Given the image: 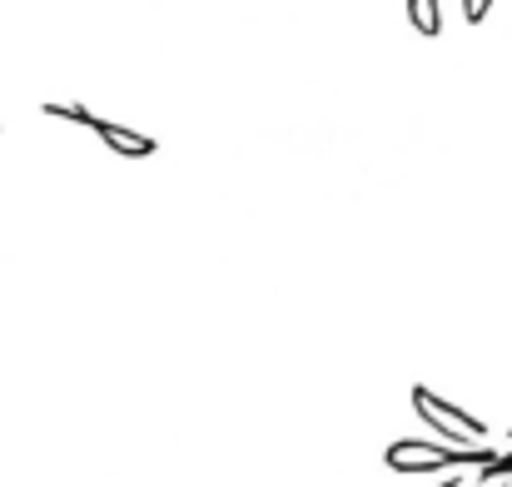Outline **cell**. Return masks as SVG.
I'll return each instance as SVG.
<instances>
[{
  "label": "cell",
  "mask_w": 512,
  "mask_h": 487,
  "mask_svg": "<svg viewBox=\"0 0 512 487\" xmlns=\"http://www.w3.org/2000/svg\"><path fill=\"white\" fill-rule=\"evenodd\" d=\"M45 115H55V120H70V125H85V130H95L115 155H125V160H150V155H160V145L150 140V135H140V130H125V125H115V120H105V115H90L85 105H45Z\"/></svg>",
  "instance_id": "3957f363"
},
{
  "label": "cell",
  "mask_w": 512,
  "mask_h": 487,
  "mask_svg": "<svg viewBox=\"0 0 512 487\" xmlns=\"http://www.w3.org/2000/svg\"><path fill=\"white\" fill-rule=\"evenodd\" d=\"M488 10H493V0H463V20H468V25H483Z\"/></svg>",
  "instance_id": "8992f818"
},
{
  "label": "cell",
  "mask_w": 512,
  "mask_h": 487,
  "mask_svg": "<svg viewBox=\"0 0 512 487\" xmlns=\"http://www.w3.org/2000/svg\"><path fill=\"white\" fill-rule=\"evenodd\" d=\"M498 478H512V453H503V458H493L483 473H478V483H498Z\"/></svg>",
  "instance_id": "5b68a950"
},
{
  "label": "cell",
  "mask_w": 512,
  "mask_h": 487,
  "mask_svg": "<svg viewBox=\"0 0 512 487\" xmlns=\"http://www.w3.org/2000/svg\"><path fill=\"white\" fill-rule=\"evenodd\" d=\"M413 413L433 428V433H443V443H458V448H473V443H483L488 438V428L473 418V413H463V408H453V403H443L433 388H413Z\"/></svg>",
  "instance_id": "7a4b0ae2"
},
{
  "label": "cell",
  "mask_w": 512,
  "mask_h": 487,
  "mask_svg": "<svg viewBox=\"0 0 512 487\" xmlns=\"http://www.w3.org/2000/svg\"><path fill=\"white\" fill-rule=\"evenodd\" d=\"M403 15H408V25H413L418 35H428V40L443 35V10H438V0H403Z\"/></svg>",
  "instance_id": "277c9868"
},
{
  "label": "cell",
  "mask_w": 512,
  "mask_h": 487,
  "mask_svg": "<svg viewBox=\"0 0 512 487\" xmlns=\"http://www.w3.org/2000/svg\"><path fill=\"white\" fill-rule=\"evenodd\" d=\"M443 487H458V478H443Z\"/></svg>",
  "instance_id": "52a82bcc"
},
{
  "label": "cell",
  "mask_w": 512,
  "mask_h": 487,
  "mask_svg": "<svg viewBox=\"0 0 512 487\" xmlns=\"http://www.w3.org/2000/svg\"><path fill=\"white\" fill-rule=\"evenodd\" d=\"M498 453L488 443L458 448V443H423V438H403L383 453V463L393 473H443V468H488Z\"/></svg>",
  "instance_id": "6da1fadb"
}]
</instances>
